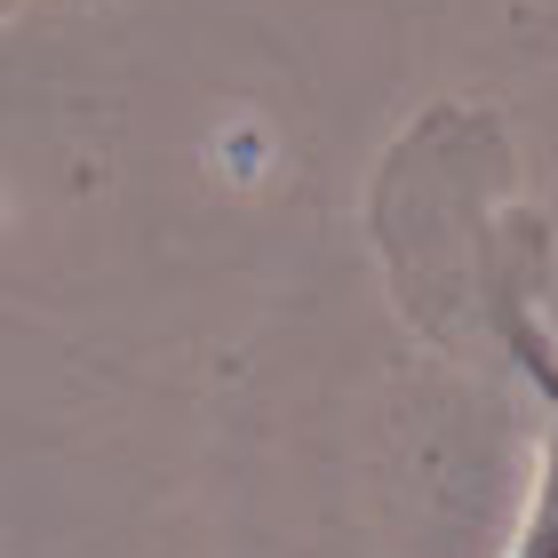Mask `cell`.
Wrapping results in <instances>:
<instances>
[{"label":"cell","mask_w":558,"mask_h":558,"mask_svg":"<svg viewBox=\"0 0 558 558\" xmlns=\"http://www.w3.org/2000/svg\"><path fill=\"white\" fill-rule=\"evenodd\" d=\"M502 343L526 367V384L543 391V471H535V502H526V526H519L511 558H558V343L526 312V295H502Z\"/></svg>","instance_id":"obj_1"}]
</instances>
